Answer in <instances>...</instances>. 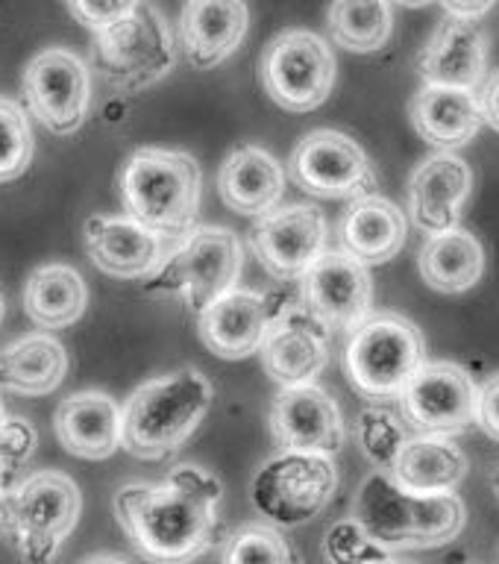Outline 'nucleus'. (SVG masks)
Segmentation results:
<instances>
[{"mask_svg":"<svg viewBox=\"0 0 499 564\" xmlns=\"http://www.w3.org/2000/svg\"><path fill=\"white\" fill-rule=\"evenodd\" d=\"M224 485L200 465H176L162 482L115 494V520L150 564H192L218 544Z\"/></svg>","mask_w":499,"mask_h":564,"instance_id":"1","label":"nucleus"},{"mask_svg":"<svg viewBox=\"0 0 499 564\" xmlns=\"http://www.w3.org/2000/svg\"><path fill=\"white\" fill-rule=\"evenodd\" d=\"M211 400V382L197 368L150 379L121 409V447L144 462L167 458L197 432Z\"/></svg>","mask_w":499,"mask_h":564,"instance_id":"2","label":"nucleus"},{"mask_svg":"<svg viewBox=\"0 0 499 564\" xmlns=\"http://www.w3.org/2000/svg\"><path fill=\"white\" fill-rule=\"evenodd\" d=\"M127 218L165 238H180L197 227L203 171L183 150L141 148L118 171Z\"/></svg>","mask_w":499,"mask_h":564,"instance_id":"3","label":"nucleus"},{"mask_svg":"<svg viewBox=\"0 0 499 564\" xmlns=\"http://www.w3.org/2000/svg\"><path fill=\"white\" fill-rule=\"evenodd\" d=\"M352 520L394 555L397 550H430L453 541L465 529L467 509L458 494L421 497L397 488L386 470H373L356 494Z\"/></svg>","mask_w":499,"mask_h":564,"instance_id":"4","label":"nucleus"},{"mask_svg":"<svg viewBox=\"0 0 499 564\" xmlns=\"http://www.w3.org/2000/svg\"><path fill=\"white\" fill-rule=\"evenodd\" d=\"M83 494L68 474L39 470L0 497V532L24 564H51L74 532Z\"/></svg>","mask_w":499,"mask_h":564,"instance_id":"5","label":"nucleus"},{"mask_svg":"<svg viewBox=\"0 0 499 564\" xmlns=\"http://www.w3.org/2000/svg\"><path fill=\"white\" fill-rule=\"evenodd\" d=\"M241 241L227 227H194L171 245L156 271L141 282L153 297H176L200 315L241 276Z\"/></svg>","mask_w":499,"mask_h":564,"instance_id":"6","label":"nucleus"},{"mask_svg":"<svg viewBox=\"0 0 499 564\" xmlns=\"http://www.w3.org/2000/svg\"><path fill=\"white\" fill-rule=\"evenodd\" d=\"M174 35L153 3H130L127 15L95 35L91 62L121 95L150 88L174 68Z\"/></svg>","mask_w":499,"mask_h":564,"instance_id":"7","label":"nucleus"},{"mask_svg":"<svg viewBox=\"0 0 499 564\" xmlns=\"http://www.w3.org/2000/svg\"><path fill=\"white\" fill-rule=\"evenodd\" d=\"M423 361L426 341L421 329L394 312L370 315L359 329H352L344 350L347 379L368 400H394L403 394Z\"/></svg>","mask_w":499,"mask_h":564,"instance_id":"8","label":"nucleus"},{"mask_svg":"<svg viewBox=\"0 0 499 564\" xmlns=\"http://www.w3.org/2000/svg\"><path fill=\"white\" fill-rule=\"evenodd\" d=\"M338 491V467L329 456L280 453L256 470L250 500L273 529H294L315 520Z\"/></svg>","mask_w":499,"mask_h":564,"instance_id":"9","label":"nucleus"},{"mask_svg":"<svg viewBox=\"0 0 499 564\" xmlns=\"http://www.w3.org/2000/svg\"><path fill=\"white\" fill-rule=\"evenodd\" d=\"M259 79L280 109L312 112L333 95L335 53L312 30H285L264 47Z\"/></svg>","mask_w":499,"mask_h":564,"instance_id":"10","label":"nucleus"},{"mask_svg":"<svg viewBox=\"0 0 499 564\" xmlns=\"http://www.w3.org/2000/svg\"><path fill=\"white\" fill-rule=\"evenodd\" d=\"M289 174L324 200H361L377 194V174L359 141L338 130H312L291 150Z\"/></svg>","mask_w":499,"mask_h":564,"instance_id":"11","label":"nucleus"},{"mask_svg":"<svg viewBox=\"0 0 499 564\" xmlns=\"http://www.w3.org/2000/svg\"><path fill=\"white\" fill-rule=\"evenodd\" d=\"M21 91L35 121L56 135H70L88 118L91 70L68 47H47L26 62Z\"/></svg>","mask_w":499,"mask_h":564,"instance_id":"12","label":"nucleus"},{"mask_svg":"<svg viewBox=\"0 0 499 564\" xmlns=\"http://www.w3.org/2000/svg\"><path fill=\"white\" fill-rule=\"evenodd\" d=\"M479 386L456 361H423L400 394L405 426L414 435L453 438L476 423Z\"/></svg>","mask_w":499,"mask_h":564,"instance_id":"13","label":"nucleus"},{"mask_svg":"<svg viewBox=\"0 0 499 564\" xmlns=\"http://www.w3.org/2000/svg\"><path fill=\"white\" fill-rule=\"evenodd\" d=\"M259 352L268 377L282 388L315 386L329 361V333L300 297L276 300Z\"/></svg>","mask_w":499,"mask_h":564,"instance_id":"14","label":"nucleus"},{"mask_svg":"<svg viewBox=\"0 0 499 564\" xmlns=\"http://www.w3.org/2000/svg\"><path fill=\"white\" fill-rule=\"evenodd\" d=\"M300 300L326 333H352L370 317L373 280L344 250H326L300 280Z\"/></svg>","mask_w":499,"mask_h":564,"instance_id":"15","label":"nucleus"},{"mask_svg":"<svg viewBox=\"0 0 499 564\" xmlns=\"http://www.w3.org/2000/svg\"><path fill=\"white\" fill-rule=\"evenodd\" d=\"M259 264L280 282H300L326 253V218L312 203L276 206L250 229Z\"/></svg>","mask_w":499,"mask_h":564,"instance_id":"16","label":"nucleus"},{"mask_svg":"<svg viewBox=\"0 0 499 564\" xmlns=\"http://www.w3.org/2000/svg\"><path fill=\"white\" fill-rule=\"evenodd\" d=\"M271 435L282 453L333 458L344 444L341 409L321 386L282 388L271 405Z\"/></svg>","mask_w":499,"mask_h":564,"instance_id":"17","label":"nucleus"},{"mask_svg":"<svg viewBox=\"0 0 499 564\" xmlns=\"http://www.w3.org/2000/svg\"><path fill=\"white\" fill-rule=\"evenodd\" d=\"M86 253L97 271L115 280H148L167 256L176 238L141 227L127 215H91L86 220Z\"/></svg>","mask_w":499,"mask_h":564,"instance_id":"18","label":"nucleus"},{"mask_svg":"<svg viewBox=\"0 0 499 564\" xmlns=\"http://www.w3.org/2000/svg\"><path fill=\"white\" fill-rule=\"evenodd\" d=\"M474 188V171L456 153H432L409 176V215L426 236L456 229Z\"/></svg>","mask_w":499,"mask_h":564,"instance_id":"19","label":"nucleus"},{"mask_svg":"<svg viewBox=\"0 0 499 564\" xmlns=\"http://www.w3.org/2000/svg\"><path fill=\"white\" fill-rule=\"evenodd\" d=\"M423 86L476 91L488 79V35L479 24L444 18L421 53Z\"/></svg>","mask_w":499,"mask_h":564,"instance_id":"20","label":"nucleus"},{"mask_svg":"<svg viewBox=\"0 0 499 564\" xmlns=\"http://www.w3.org/2000/svg\"><path fill=\"white\" fill-rule=\"evenodd\" d=\"M273 306H276V300L236 285L197 315L200 341L220 359H247L262 347Z\"/></svg>","mask_w":499,"mask_h":564,"instance_id":"21","label":"nucleus"},{"mask_svg":"<svg viewBox=\"0 0 499 564\" xmlns=\"http://www.w3.org/2000/svg\"><path fill=\"white\" fill-rule=\"evenodd\" d=\"M53 430L70 456L100 462L121 449V405L106 391H77L59 403Z\"/></svg>","mask_w":499,"mask_h":564,"instance_id":"22","label":"nucleus"},{"mask_svg":"<svg viewBox=\"0 0 499 564\" xmlns=\"http://www.w3.org/2000/svg\"><path fill=\"white\" fill-rule=\"evenodd\" d=\"M250 9L238 0H192L180 12V42L194 68L209 70L245 42Z\"/></svg>","mask_w":499,"mask_h":564,"instance_id":"23","label":"nucleus"},{"mask_svg":"<svg viewBox=\"0 0 499 564\" xmlns=\"http://www.w3.org/2000/svg\"><path fill=\"white\" fill-rule=\"evenodd\" d=\"M218 194L227 209L262 218L280 206L285 194V171L268 150L245 144L224 159L218 171Z\"/></svg>","mask_w":499,"mask_h":564,"instance_id":"24","label":"nucleus"},{"mask_svg":"<svg viewBox=\"0 0 499 564\" xmlns=\"http://www.w3.org/2000/svg\"><path fill=\"white\" fill-rule=\"evenodd\" d=\"M397 488L421 497L456 494L465 482L467 456L453 438L438 435H412L386 470Z\"/></svg>","mask_w":499,"mask_h":564,"instance_id":"25","label":"nucleus"},{"mask_svg":"<svg viewBox=\"0 0 499 564\" xmlns=\"http://www.w3.org/2000/svg\"><path fill=\"white\" fill-rule=\"evenodd\" d=\"M414 132L432 148L453 153L474 141L485 127L482 106L476 91H458V88L423 86L409 104Z\"/></svg>","mask_w":499,"mask_h":564,"instance_id":"26","label":"nucleus"},{"mask_svg":"<svg viewBox=\"0 0 499 564\" xmlns=\"http://www.w3.org/2000/svg\"><path fill=\"white\" fill-rule=\"evenodd\" d=\"M409 236V220L400 206L370 194L361 200H352L350 209L341 218V247L344 253L352 256L365 268L370 264L391 262L405 245Z\"/></svg>","mask_w":499,"mask_h":564,"instance_id":"27","label":"nucleus"},{"mask_svg":"<svg viewBox=\"0 0 499 564\" xmlns=\"http://www.w3.org/2000/svg\"><path fill=\"white\" fill-rule=\"evenodd\" d=\"M68 373V352L51 333H33L0 350V391L44 397L62 386Z\"/></svg>","mask_w":499,"mask_h":564,"instance_id":"28","label":"nucleus"},{"mask_svg":"<svg viewBox=\"0 0 499 564\" xmlns=\"http://www.w3.org/2000/svg\"><path fill=\"white\" fill-rule=\"evenodd\" d=\"M417 271L438 294H465L485 276L482 241L465 227L430 236L417 256Z\"/></svg>","mask_w":499,"mask_h":564,"instance_id":"29","label":"nucleus"},{"mask_svg":"<svg viewBox=\"0 0 499 564\" xmlns=\"http://www.w3.org/2000/svg\"><path fill=\"white\" fill-rule=\"evenodd\" d=\"M88 306L86 280L77 268L51 262L30 273L24 285V312L42 329H65L77 324Z\"/></svg>","mask_w":499,"mask_h":564,"instance_id":"30","label":"nucleus"},{"mask_svg":"<svg viewBox=\"0 0 499 564\" xmlns=\"http://www.w3.org/2000/svg\"><path fill=\"white\" fill-rule=\"evenodd\" d=\"M326 26L338 47L350 53L382 51L394 33V9L391 3H352L341 0L326 9Z\"/></svg>","mask_w":499,"mask_h":564,"instance_id":"31","label":"nucleus"},{"mask_svg":"<svg viewBox=\"0 0 499 564\" xmlns=\"http://www.w3.org/2000/svg\"><path fill=\"white\" fill-rule=\"evenodd\" d=\"M220 564H297V555L268 523H245L224 541Z\"/></svg>","mask_w":499,"mask_h":564,"instance_id":"32","label":"nucleus"},{"mask_svg":"<svg viewBox=\"0 0 499 564\" xmlns=\"http://www.w3.org/2000/svg\"><path fill=\"white\" fill-rule=\"evenodd\" d=\"M412 438V432L405 421L388 405H368L359 414V444L361 453L373 462L377 470H388L394 456L400 453L405 441Z\"/></svg>","mask_w":499,"mask_h":564,"instance_id":"33","label":"nucleus"},{"mask_svg":"<svg viewBox=\"0 0 499 564\" xmlns=\"http://www.w3.org/2000/svg\"><path fill=\"white\" fill-rule=\"evenodd\" d=\"M30 162H33L30 118L15 100L0 97V185L24 176Z\"/></svg>","mask_w":499,"mask_h":564,"instance_id":"34","label":"nucleus"},{"mask_svg":"<svg viewBox=\"0 0 499 564\" xmlns=\"http://www.w3.org/2000/svg\"><path fill=\"white\" fill-rule=\"evenodd\" d=\"M324 558L329 564H379L394 558L386 553L352 518L338 520L324 538Z\"/></svg>","mask_w":499,"mask_h":564,"instance_id":"35","label":"nucleus"},{"mask_svg":"<svg viewBox=\"0 0 499 564\" xmlns=\"http://www.w3.org/2000/svg\"><path fill=\"white\" fill-rule=\"evenodd\" d=\"M39 447V432L24 417H7L0 426V467L7 470L12 479L21 467L33 458Z\"/></svg>","mask_w":499,"mask_h":564,"instance_id":"36","label":"nucleus"},{"mask_svg":"<svg viewBox=\"0 0 499 564\" xmlns=\"http://www.w3.org/2000/svg\"><path fill=\"white\" fill-rule=\"evenodd\" d=\"M132 0H123V3H68V12L77 18L79 24H86L91 30V35L104 33L106 26H112L118 18L127 15Z\"/></svg>","mask_w":499,"mask_h":564,"instance_id":"37","label":"nucleus"},{"mask_svg":"<svg viewBox=\"0 0 499 564\" xmlns=\"http://www.w3.org/2000/svg\"><path fill=\"white\" fill-rule=\"evenodd\" d=\"M476 423L479 430L499 444V370L479 386V400H476Z\"/></svg>","mask_w":499,"mask_h":564,"instance_id":"38","label":"nucleus"},{"mask_svg":"<svg viewBox=\"0 0 499 564\" xmlns=\"http://www.w3.org/2000/svg\"><path fill=\"white\" fill-rule=\"evenodd\" d=\"M479 106H482V121L499 132V68L479 88Z\"/></svg>","mask_w":499,"mask_h":564,"instance_id":"39","label":"nucleus"},{"mask_svg":"<svg viewBox=\"0 0 499 564\" xmlns=\"http://www.w3.org/2000/svg\"><path fill=\"white\" fill-rule=\"evenodd\" d=\"M493 9V3H447L444 15L456 18V21H467V24H479V18H485Z\"/></svg>","mask_w":499,"mask_h":564,"instance_id":"40","label":"nucleus"},{"mask_svg":"<svg viewBox=\"0 0 499 564\" xmlns=\"http://www.w3.org/2000/svg\"><path fill=\"white\" fill-rule=\"evenodd\" d=\"M83 564H130V562L115 553H97V555H91V558H86Z\"/></svg>","mask_w":499,"mask_h":564,"instance_id":"41","label":"nucleus"},{"mask_svg":"<svg viewBox=\"0 0 499 564\" xmlns=\"http://www.w3.org/2000/svg\"><path fill=\"white\" fill-rule=\"evenodd\" d=\"M12 485H15V479H12V476H9L7 470L0 467V497H3V494H7L9 488H12Z\"/></svg>","mask_w":499,"mask_h":564,"instance_id":"42","label":"nucleus"},{"mask_svg":"<svg viewBox=\"0 0 499 564\" xmlns=\"http://www.w3.org/2000/svg\"><path fill=\"white\" fill-rule=\"evenodd\" d=\"M3 315H7V303H3V294H0V324H3Z\"/></svg>","mask_w":499,"mask_h":564,"instance_id":"43","label":"nucleus"},{"mask_svg":"<svg viewBox=\"0 0 499 564\" xmlns=\"http://www.w3.org/2000/svg\"><path fill=\"white\" fill-rule=\"evenodd\" d=\"M3 421H7V409H3V400H0V426H3Z\"/></svg>","mask_w":499,"mask_h":564,"instance_id":"44","label":"nucleus"},{"mask_svg":"<svg viewBox=\"0 0 499 564\" xmlns=\"http://www.w3.org/2000/svg\"><path fill=\"white\" fill-rule=\"evenodd\" d=\"M379 564H400L397 558H388V562H379Z\"/></svg>","mask_w":499,"mask_h":564,"instance_id":"45","label":"nucleus"},{"mask_svg":"<svg viewBox=\"0 0 499 564\" xmlns=\"http://www.w3.org/2000/svg\"><path fill=\"white\" fill-rule=\"evenodd\" d=\"M497 485H499V465H497Z\"/></svg>","mask_w":499,"mask_h":564,"instance_id":"46","label":"nucleus"}]
</instances>
